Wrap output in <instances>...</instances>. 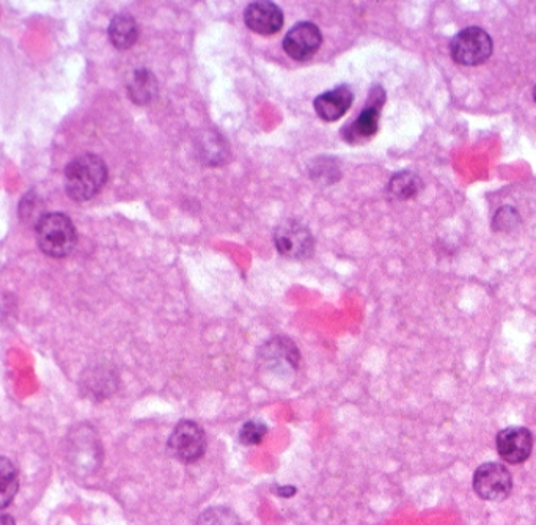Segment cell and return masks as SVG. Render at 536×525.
<instances>
[{"label":"cell","mask_w":536,"mask_h":525,"mask_svg":"<svg viewBox=\"0 0 536 525\" xmlns=\"http://www.w3.org/2000/svg\"><path fill=\"white\" fill-rule=\"evenodd\" d=\"M137 38H139V27L133 16L123 13L112 19L109 26V40L115 48L125 51L136 45Z\"/></svg>","instance_id":"4fadbf2b"},{"label":"cell","mask_w":536,"mask_h":525,"mask_svg":"<svg viewBox=\"0 0 536 525\" xmlns=\"http://www.w3.org/2000/svg\"><path fill=\"white\" fill-rule=\"evenodd\" d=\"M387 191H389V195L393 200L406 202V200L415 199L420 194L422 180L415 173L400 172L397 175H393Z\"/></svg>","instance_id":"9a60e30c"},{"label":"cell","mask_w":536,"mask_h":525,"mask_svg":"<svg viewBox=\"0 0 536 525\" xmlns=\"http://www.w3.org/2000/svg\"><path fill=\"white\" fill-rule=\"evenodd\" d=\"M386 103V92L379 85H375L368 95L367 106L360 112L359 117L351 125L343 129V139L349 144H364L373 139L378 133L381 109Z\"/></svg>","instance_id":"5b68a950"},{"label":"cell","mask_w":536,"mask_h":525,"mask_svg":"<svg viewBox=\"0 0 536 525\" xmlns=\"http://www.w3.org/2000/svg\"><path fill=\"white\" fill-rule=\"evenodd\" d=\"M513 478L502 464H481L474 475V489L478 497L489 502H500L510 496Z\"/></svg>","instance_id":"52a82bcc"},{"label":"cell","mask_w":536,"mask_h":525,"mask_svg":"<svg viewBox=\"0 0 536 525\" xmlns=\"http://www.w3.org/2000/svg\"><path fill=\"white\" fill-rule=\"evenodd\" d=\"M19 478L15 464L8 458H0V489H2V503L0 507L7 508L15 499L18 492Z\"/></svg>","instance_id":"2e32d148"},{"label":"cell","mask_w":536,"mask_h":525,"mask_svg":"<svg viewBox=\"0 0 536 525\" xmlns=\"http://www.w3.org/2000/svg\"><path fill=\"white\" fill-rule=\"evenodd\" d=\"M2 525H16L15 519L12 516H8V514H2Z\"/></svg>","instance_id":"ffe728a7"},{"label":"cell","mask_w":536,"mask_h":525,"mask_svg":"<svg viewBox=\"0 0 536 525\" xmlns=\"http://www.w3.org/2000/svg\"><path fill=\"white\" fill-rule=\"evenodd\" d=\"M266 433H268V426L265 423L249 420L239 431V442L244 445H257L265 439Z\"/></svg>","instance_id":"d6986e66"},{"label":"cell","mask_w":536,"mask_h":525,"mask_svg":"<svg viewBox=\"0 0 536 525\" xmlns=\"http://www.w3.org/2000/svg\"><path fill=\"white\" fill-rule=\"evenodd\" d=\"M354 95L348 85H340L337 89L329 90L316 98L315 112L324 122H337L349 107L353 106Z\"/></svg>","instance_id":"8fae6325"},{"label":"cell","mask_w":536,"mask_h":525,"mask_svg":"<svg viewBox=\"0 0 536 525\" xmlns=\"http://www.w3.org/2000/svg\"><path fill=\"white\" fill-rule=\"evenodd\" d=\"M519 222H521V217L513 206H502L492 219V228L496 232H511L518 227Z\"/></svg>","instance_id":"ac0fdd59"},{"label":"cell","mask_w":536,"mask_h":525,"mask_svg":"<svg viewBox=\"0 0 536 525\" xmlns=\"http://www.w3.org/2000/svg\"><path fill=\"white\" fill-rule=\"evenodd\" d=\"M37 241L43 254L65 258L76 247L78 233L70 217L63 213H49L37 222Z\"/></svg>","instance_id":"7a4b0ae2"},{"label":"cell","mask_w":536,"mask_h":525,"mask_svg":"<svg viewBox=\"0 0 536 525\" xmlns=\"http://www.w3.org/2000/svg\"><path fill=\"white\" fill-rule=\"evenodd\" d=\"M197 525H241V522L230 508L211 507L200 514Z\"/></svg>","instance_id":"e0dca14e"},{"label":"cell","mask_w":536,"mask_h":525,"mask_svg":"<svg viewBox=\"0 0 536 525\" xmlns=\"http://www.w3.org/2000/svg\"><path fill=\"white\" fill-rule=\"evenodd\" d=\"M492 38L480 27H467L453 37L450 52L453 60L464 67H478L492 56Z\"/></svg>","instance_id":"3957f363"},{"label":"cell","mask_w":536,"mask_h":525,"mask_svg":"<svg viewBox=\"0 0 536 525\" xmlns=\"http://www.w3.org/2000/svg\"><path fill=\"white\" fill-rule=\"evenodd\" d=\"M167 450L181 463L191 464L199 461L206 450L205 431L192 420H183L170 434Z\"/></svg>","instance_id":"277c9868"},{"label":"cell","mask_w":536,"mask_h":525,"mask_svg":"<svg viewBox=\"0 0 536 525\" xmlns=\"http://www.w3.org/2000/svg\"><path fill=\"white\" fill-rule=\"evenodd\" d=\"M274 244L280 255L291 260H305L315 249L312 232L296 221L283 222L276 228Z\"/></svg>","instance_id":"8992f818"},{"label":"cell","mask_w":536,"mask_h":525,"mask_svg":"<svg viewBox=\"0 0 536 525\" xmlns=\"http://www.w3.org/2000/svg\"><path fill=\"white\" fill-rule=\"evenodd\" d=\"M321 45H323L321 30L309 21L296 24L283 40L285 52L291 59L298 60V62H304L315 56Z\"/></svg>","instance_id":"ba28073f"},{"label":"cell","mask_w":536,"mask_h":525,"mask_svg":"<svg viewBox=\"0 0 536 525\" xmlns=\"http://www.w3.org/2000/svg\"><path fill=\"white\" fill-rule=\"evenodd\" d=\"M244 23L258 35H274L282 29L283 13L274 2L260 0L247 5L244 10Z\"/></svg>","instance_id":"30bf717a"},{"label":"cell","mask_w":536,"mask_h":525,"mask_svg":"<svg viewBox=\"0 0 536 525\" xmlns=\"http://www.w3.org/2000/svg\"><path fill=\"white\" fill-rule=\"evenodd\" d=\"M107 181V167L96 155L73 159L65 169V191L74 202H87L100 194Z\"/></svg>","instance_id":"6da1fadb"},{"label":"cell","mask_w":536,"mask_h":525,"mask_svg":"<svg viewBox=\"0 0 536 525\" xmlns=\"http://www.w3.org/2000/svg\"><path fill=\"white\" fill-rule=\"evenodd\" d=\"M266 367L277 371H293L299 365L298 348L287 338H272L261 351Z\"/></svg>","instance_id":"7c38bea8"},{"label":"cell","mask_w":536,"mask_h":525,"mask_svg":"<svg viewBox=\"0 0 536 525\" xmlns=\"http://www.w3.org/2000/svg\"><path fill=\"white\" fill-rule=\"evenodd\" d=\"M129 98L140 106L151 103L158 95V81L148 70H137L128 84Z\"/></svg>","instance_id":"5bb4252c"},{"label":"cell","mask_w":536,"mask_h":525,"mask_svg":"<svg viewBox=\"0 0 536 525\" xmlns=\"http://www.w3.org/2000/svg\"><path fill=\"white\" fill-rule=\"evenodd\" d=\"M497 452L508 464H521L529 459L533 448V436L527 428L511 426L496 437Z\"/></svg>","instance_id":"9c48e42d"},{"label":"cell","mask_w":536,"mask_h":525,"mask_svg":"<svg viewBox=\"0 0 536 525\" xmlns=\"http://www.w3.org/2000/svg\"><path fill=\"white\" fill-rule=\"evenodd\" d=\"M533 100H535L536 103V85L533 87Z\"/></svg>","instance_id":"44dd1931"}]
</instances>
